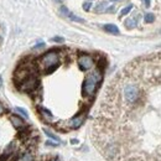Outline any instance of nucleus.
Wrapping results in <instances>:
<instances>
[{"label":"nucleus","mask_w":161,"mask_h":161,"mask_svg":"<svg viewBox=\"0 0 161 161\" xmlns=\"http://www.w3.org/2000/svg\"><path fill=\"white\" fill-rule=\"evenodd\" d=\"M103 75H102L101 69H94L93 72H91L89 75H87V77L84 78L83 82V87H82V92L86 97H93L99 83L102 82Z\"/></svg>","instance_id":"nucleus-1"},{"label":"nucleus","mask_w":161,"mask_h":161,"mask_svg":"<svg viewBox=\"0 0 161 161\" xmlns=\"http://www.w3.org/2000/svg\"><path fill=\"white\" fill-rule=\"evenodd\" d=\"M40 68L45 73H51L60 64V55L57 51H48L40 58Z\"/></svg>","instance_id":"nucleus-2"},{"label":"nucleus","mask_w":161,"mask_h":161,"mask_svg":"<svg viewBox=\"0 0 161 161\" xmlns=\"http://www.w3.org/2000/svg\"><path fill=\"white\" fill-rule=\"evenodd\" d=\"M123 97L128 105H134L140 98V88L138 87V84L129 82L123 87Z\"/></svg>","instance_id":"nucleus-3"},{"label":"nucleus","mask_w":161,"mask_h":161,"mask_svg":"<svg viewBox=\"0 0 161 161\" xmlns=\"http://www.w3.org/2000/svg\"><path fill=\"white\" fill-rule=\"evenodd\" d=\"M37 84H39V80H37V77L35 75L27 77L26 80H24L21 83H19L20 89L24 91V92H31V91H34L37 87Z\"/></svg>","instance_id":"nucleus-4"},{"label":"nucleus","mask_w":161,"mask_h":161,"mask_svg":"<svg viewBox=\"0 0 161 161\" xmlns=\"http://www.w3.org/2000/svg\"><path fill=\"white\" fill-rule=\"evenodd\" d=\"M77 63L82 71H89L94 67V60L89 55H80L77 60Z\"/></svg>","instance_id":"nucleus-5"},{"label":"nucleus","mask_w":161,"mask_h":161,"mask_svg":"<svg viewBox=\"0 0 161 161\" xmlns=\"http://www.w3.org/2000/svg\"><path fill=\"white\" fill-rule=\"evenodd\" d=\"M84 118H86V117H84V114H78V115L73 117L71 120H68L67 125H68L69 128H72V129H77V128H80V125L83 124Z\"/></svg>","instance_id":"nucleus-6"},{"label":"nucleus","mask_w":161,"mask_h":161,"mask_svg":"<svg viewBox=\"0 0 161 161\" xmlns=\"http://www.w3.org/2000/svg\"><path fill=\"white\" fill-rule=\"evenodd\" d=\"M10 121H11V124L16 128V129H24L25 128V121L22 118H20L19 115H11L10 117Z\"/></svg>","instance_id":"nucleus-7"},{"label":"nucleus","mask_w":161,"mask_h":161,"mask_svg":"<svg viewBox=\"0 0 161 161\" xmlns=\"http://www.w3.org/2000/svg\"><path fill=\"white\" fill-rule=\"evenodd\" d=\"M103 29L109 32V34H113V35H118L119 34V29L117 27V25H113V24H107L103 26Z\"/></svg>","instance_id":"nucleus-8"},{"label":"nucleus","mask_w":161,"mask_h":161,"mask_svg":"<svg viewBox=\"0 0 161 161\" xmlns=\"http://www.w3.org/2000/svg\"><path fill=\"white\" fill-rule=\"evenodd\" d=\"M39 112H40L41 115H42V117H43L46 120H48V121L52 120V118H53V117H52V114H51V112H50V110H47V109L41 108V107H40V108H39Z\"/></svg>","instance_id":"nucleus-9"},{"label":"nucleus","mask_w":161,"mask_h":161,"mask_svg":"<svg viewBox=\"0 0 161 161\" xmlns=\"http://www.w3.org/2000/svg\"><path fill=\"white\" fill-rule=\"evenodd\" d=\"M107 8H108V3H107V1H102V3H99V4L96 6V13L107 11Z\"/></svg>","instance_id":"nucleus-10"},{"label":"nucleus","mask_w":161,"mask_h":161,"mask_svg":"<svg viewBox=\"0 0 161 161\" xmlns=\"http://www.w3.org/2000/svg\"><path fill=\"white\" fill-rule=\"evenodd\" d=\"M136 19L134 18V19H128V20L125 21V26L128 27V29H133V27H135V25H136Z\"/></svg>","instance_id":"nucleus-11"},{"label":"nucleus","mask_w":161,"mask_h":161,"mask_svg":"<svg viewBox=\"0 0 161 161\" xmlns=\"http://www.w3.org/2000/svg\"><path fill=\"white\" fill-rule=\"evenodd\" d=\"M43 133H45V134H46V135H47V136H48L50 139H52V140H55V141H57V142H60V138H58V136H56L55 134H52V133H51L50 130L45 129V130H43Z\"/></svg>","instance_id":"nucleus-12"},{"label":"nucleus","mask_w":161,"mask_h":161,"mask_svg":"<svg viewBox=\"0 0 161 161\" xmlns=\"http://www.w3.org/2000/svg\"><path fill=\"white\" fill-rule=\"evenodd\" d=\"M155 20V16H154V14H151V13H147L146 15H145V22H147V24H151V22H154Z\"/></svg>","instance_id":"nucleus-13"},{"label":"nucleus","mask_w":161,"mask_h":161,"mask_svg":"<svg viewBox=\"0 0 161 161\" xmlns=\"http://www.w3.org/2000/svg\"><path fill=\"white\" fill-rule=\"evenodd\" d=\"M133 9V5H128V6H125L123 10L120 11V15L121 16H124V15H128L129 13H130V10Z\"/></svg>","instance_id":"nucleus-14"},{"label":"nucleus","mask_w":161,"mask_h":161,"mask_svg":"<svg viewBox=\"0 0 161 161\" xmlns=\"http://www.w3.org/2000/svg\"><path fill=\"white\" fill-rule=\"evenodd\" d=\"M18 161H32V156L30 154H25V155L19 156V160Z\"/></svg>","instance_id":"nucleus-15"},{"label":"nucleus","mask_w":161,"mask_h":161,"mask_svg":"<svg viewBox=\"0 0 161 161\" xmlns=\"http://www.w3.org/2000/svg\"><path fill=\"white\" fill-rule=\"evenodd\" d=\"M15 110H16L18 113H20L21 115H24V118H29V114H27V112H26L25 109H22V108H20V107H18Z\"/></svg>","instance_id":"nucleus-16"},{"label":"nucleus","mask_w":161,"mask_h":161,"mask_svg":"<svg viewBox=\"0 0 161 161\" xmlns=\"http://www.w3.org/2000/svg\"><path fill=\"white\" fill-rule=\"evenodd\" d=\"M68 18H69L71 20L77 21V22H84V20H83V19H80V18H78V16H76V15H73V14H71V13H69V15H68Z\"/></svg>","instance_id":"nucleus-17"},{"label":"nucleus","mask_w":161,"mask_h":161,"mask_svg":"<svg viewBox=\"0 0 161 161\" xmlns=\"http://www.w3.org/2000/svg\"><path fill=\"white\" fill-rule=\"evenodd\" d=\"M91 3L89 1H87V3H84L83 4V10H86V11H88V10H91Z\"/></svg>","instance_id":"nucleus-18"},{"label":"nucleus","mask_w":161,"mask_h":161,"mask_svg":"<svg viewBox=\"0 0 161 161\" xmlns=\"http://www.w3.org/2000/svg\"><path fill=\"white\" fill-rule=\"evenodd\" d=\"M52 41H53V42H63V39H62V37H53V39H52Z\"/></svg>","instance_id":"nucleus-19"},{"label":"nucleus","mask_w":161,"mask_h":161,"mask_svg":"<svg viewBox=\"0 0 161 161\" xmlns=\"http://www.w3.org/2000/svg\"><path fill=\"white\" fill-rule=\"evenodd\" d=\"M4 112H5V108H4V105L1 104V102H0V115H3L4 114Z\"/></svg>","instance_id":"nucleus-20"},{"label":"nucleus","mask_w":161,"mask_h":161,"mask_svg":"<svg viewBox=\"0 0 161 161\" xmlns=\"http://www.w3.org/2000/svg\"><path fill=\"white\" fill-rule=\"evenodd\" d=\"M46 145H48V146H57V144H55V142H52V141H47Z\"/></svg>","instance_id":"nucleus-21"},{"label":"nucleus","mask_w":161,"mask_h":161,"mask_svg":"<svg viewBox=\"0 0 161 161\" xmlns=\"http://www.w3.org/2000/svg\"><path fill=\"white\" fill-rule=\"evenodd\" d=\"M142 3L145 4V6H146V8H149V6H150V0H142Z\"/></svg>","instance_id":"nucleus-22"},{"label":"nucleus","mask_w":161,"mask_h":161,"mask_svg":"<svg viewBox=\"0 0 161 161\" xmlns=\"http://www.w3.org/2000/svg\"><path fill=\"white\" fill-rule=\"evenodd\" d=\"M71 142H72V144H76V142H78V141L76 140V139H72V140H71Z\"/></svg>","instance_id":"nucleus-23"},{"label":"nucleus","mask_w":161,"mask_h":161,"mask_svg":"<svg viewBox=\"0 0 161 161\" xmlns=\"http://www.w3.org/2000/svg\"><path fill=\"white\" fill-rule=\"evenodd\" d=\"M1 83H3V80H1V77H0V87H1Z\"/></svg>","instance_id":"nucleus-24"},{"label":"nucleus","mask_w":161,"mask_h":161,"mask_svg":"<svg viewBox=\"0 0 161 161\" xmlns=\"http://www.w3.org/2000/svg\"><path fill=\"white\" fill-rule=\"evenodd\" d=\"M52 161H58V160H52Z\"/></svg>","instance_id":"nucleus-25"}]
</instances>
